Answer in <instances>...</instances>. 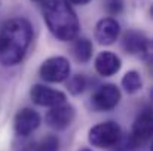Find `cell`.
Instances as JSON below:
<instances>
[{
  "instance_id": "obj_3",
  "label": "cell",
  "mask_w": 153,
  "mask_h": 151,
  "mask_svg": "<svg viewBox=\"0 0 153 151\" xmlns=\"http://www.w3.org/2000/svg\"><path fill=\"white\" fill-rule=\"evenodd\" d=\"M120 133H122L120 126L116 122H104V123H98L89 130L88 139L92 147L110 150L117 142Z\"/></svg>"
},
{
  "instance_id": "obj_14",
  "label": "cell",
  "mask_w": 153,
  "mask_h": 151,
  "mask_svg": "<svg viewBox=\"0 0 153 151\" xmlns=\"http://www.w3.org/2000/svg\"><path fill=\"white\" fill-rule=\"evenodd\" d=\"M122 86L128 94H135L143 88V80L137 71H128L122 79Z\"/></svg>"
},
{
  "instance_id": "obj_13",
  "label": "cell",
  "mask_w": 153,
  "mask_h": 151,
  "mask_svg": "<svg viewBox=\"0 0 153 151\" xmlns=\"http://www.w3.org/2000/svg\"><path fill=\"white\" fill-rule=\"evenodd\" d=\"M92 52H94V48H92V43L89 39H86V37H76L74 39L73 55L79 62H82V64L88 62L92 58Z\"/></svg>"
},
{
  "instance_id": "obj_15",
  "label": "cell",
  "mask_w": 153,
  "mask_h": 151,
  "mask_svg": "<svg viewBox=\"0 0 153 151\" xmlns=\"http://www.w3.org/2000/svg\"><path fill=\"white\" fill-rule=\"evenodd\" d=\"M137 148H138V145L134 141L131 133H120L117 142L110 150L111 151H135Z\"/></svg>"
},
{
  "instance_id": "obj_17",
  "label": "cell",
  "mask_w": 153,
  "mask_h": 151,
  "mask_svg": "<svg viewBox=\"0 0 153 151\" xmlns=\"http://www.w3.org/2000/svg\"><path fill=\"white\" fill-rule=\"evenodd\" d=\"M59 150V141L55 135H48L45 136L37 145L36 151H58Z\"/></svg>"
},
{
  "instance_id": "obj_20",
  "label": "cell",
  "mask_w": 153,
  "mask_h": 151,
  "mask_svg": "<svg viewBox=\"0 0 153 151\" xmlns=\"http://www.w3.org/2000/svg\"><path fill=\"white\" fill-rule=\"evenodd\" d=\"M79 151H92V150H89V148H82V150H79Z\"/></svg>"
},
{
  "instance_id": "obj_2",
  "label": "cell",
  "mask_w": 153,
  "mask_h": 151,
  "mask_svg": "<svg viewBox=\"0 0 153 151\" xmlns=\"http://www.w3.org/2000/svg\"><path fill=\"white\" fill-rule=\"evenodd\" d=\"M43 18L52 36L61 42H71L79 36L80 24L67 0H45Z\"/></svg>"
},
{
  "instance_id": "obj_9",
  "label": "cell",
  "mask_w": 153,
  "mask_h": 151,
  "mask_svg": "<svg viewBox=\"0 0 153 151\" xmlns=\"http://www.w3.org/2000/svg\"><path fill=\"white\" fill-rule=\"evenodd\" d=\"M39 126H40V116L37 114V111L31 108H22L16 113L15 120H13V127H15L16 135L28 136Z\"/></svg>"
},
{
  "instance_id": "obj_6",
  "label": "cell",
  "mask_w": 153,
  "mask_h": 151,
  "mask_svg": "<svg viewBox=\"0 0 153 151\" xmlns=\"http://www.w3.org/2000/svg\"><path fill=\"white\" fill-rule=\"evenodd\" d=\"M120 101V91L114 85H102L91 98V105L97 111H111Z\"/></svg>"
},
{
  "instance_id": "obj_8",
  "label": "cell",
  "mask_w": 153,
  "mask_h": 151,
  "mask_svg": "<svg viewBox=\"0 0 153 151\" xmlns=\"http://www.w3.org/2000/svg\"><path fill=\"white\" fill-rule=\"evenodd\" d=\"M30 98L40 107H55L65 102V94L51 89L45 85H34L30 89Z\"/></svg>"
},
{
  "instance_id": "obj_10",
  "label": "cell",
  "mask_w": 153,
  "mask_h": 151,
  "mask_svg": "<svg viewBox=\"0 0 153 151\" xmlns=\"http://www.w3.org/2000/svg\"><path fill=\"white\" fill-rule=\"evenodd\" d=\"M153 132V119H152V110L146 108L140 113V116L135 119L132 124V138L137 142V145H143L150 141Z\"/></svg>"
},
{
  "instance_id": "obj_4",
  "label": "cell",
  "mask_w": 153,
  "mask_h": 151,
  "mask_svg": "<svg viewBox=\"0 0 153 151\" xmlns=\"http://www.w3.org/2000/svg\"><path fill=\"white\" fill-rule=\"evenodd\" d=\"M70 62L64 56H52L40 65V77L49 83H61L70 77Z\"/></svg>"
},
{
  "instance_id": "obj_21",
  "label": "cell",
  "mask_w": 153,
  "mask_h": 151,
  "mask_svg": "<svg viewBox=\"0 0 153 151\" xmlns=\"http://www.w3.org/2000/svg\"><path fill=\"white\" fill-rule=\"evenodd\" d=\"M33 1H37V3H43L45 0H33Z\"/></svg>"
},
{
  "instance_id": "obj_16",
  "label": "cell",
  "mask_w": 153,
  "mask_h": 151,
  "mask_svg": "<svg viewBox=\"0 0 153 151\" xmlns=\"http://www.w3.org/2000/svg\"><path fill=\"white\" fill-rule=\"evenodd\" d=\"M67 89L71 95H79L86 89V77L83 74H74L68 77L67 82Z\"/></svg>"
},
{
  "instance_id": "obj_1",
  "label": "cell",
  "mask_w": 153,
  "mask_h": 151,
  "mask_svg": "<svg viewBox=\"0 0 153 151\" xmlns=\"http://www.w3.org/2000/svg\"><path fill=\"white\" fill-rule=\"evenodd\" d=\"M33 40V27L25 18H12L0 28V62L6 67L22 61Z\"/></svg>"
},
{
  "instance_id": "obj_19",
  "label": "cell",
  "mask_w": 153,
  "mask_h": 151,
  "mask_svg": "<svg viewBox=\"0 0 153 151\" xmlns=\"http://www.w3.org/2000/svg\"><path fill=\"white\" fill-rule=\"evenodd\" d=\"M70 4H77V6H83V4H88L91 0H67Z\"/></svg>"
},
{
  "instance_id": "obj_7",
  "label": "cell",
  "mask_w": 153,
  "mask_h": 151,
  "mask_svg": "<svg viewBox=\"0 0 153 151\" xmlns=\"http://www.w3.org/2000/svg\"><path fill=\"white\" fill-rule=\"evenodd\" d=\"M74 108L70 105V104H59V105H55L52 107L51 110L48 111L45 120H46V124L55 129V130H64L67 129L73 120H74Z\"/></svg>"
},
{
  "instance_id": "obj_12",
  "label": "cell",
  "mask_w": 153,
  "mask_h": 151,
  "mask_svg": "<svg viewBox=\"0 0 153 151\" xmlns=\"http://www.w3.org/2000/svg\"><path fill=\"white\" fill-rule=\"evenodd\" d=\"M120 59L113 52H101L95 58V70L100 76L110 77L120 70Z\"/></svg>"
},
{
  "instance_id": "obj_18",
  "label": "cell",
  "mask_w": 153,
  "mask_h": 151,
  "mask_svg": "<svg viewBox=\"0 0 153 151\" xmlns=\"http://www.w3.org/2000/svg\"><path fill=\"white\" fill-rule=\"evenodd\" d=\"M104 7L110 15H119L123 10V0H104Z\"/></svg>"
},
{
  "instance_id": "obj_11",
  "label": "cell",
  "mask_w": 153,
  "mask_h": 151,
  "mask_svg": "<svg viewBox=\"0 0 153 151\" xmlns=\"http://www.w3.org/2000/svg\"><path fill=\"white\" fill-rule=\"evenodd\" d=\"M119 34H120V25L111 16L102 18L95 25V40L100 45H104V46L113 45L117 40Z\"/></svg>"
},
{
  "instance_id": "obj_5",
  "label": "cell",
  "mask_w": 153,
  "mask_h": 151,
  "mask_svg": "<svg viewBox=\"0 0 153 151\" xmlns=\"http://www.w3.org/2000/svg\"><path fill=\"white\" fill-rule=\"evenodd\" d=\"M122 48L125 49V52L138 56L141 59L149 61L152 58V42L141 31L135 30L126 31L122 37Z\"/></svg>"
}]
</instances>
